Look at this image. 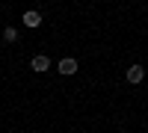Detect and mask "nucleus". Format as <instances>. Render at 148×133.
<instances>
[{
    "label": "nucleus",
    "mask_w": 148,
    "mask_h": 133,
    "mask_svg": "<svg viewBox=\"0 0 148 133\" xmlns=\"http://www.w3.org/2000/svg\"><path fill=\"white\" fill-rule=\"evenodd\" d=\"M15 39H18V30L15 27H6L3 30V42H15Z\"/></svg>",
    "instance_id": "obj_5"
},
{
    "label": "nucleus",
    "mask_w": 148,
    "mask_h": 133,
    "mask_svg": "<svg viewBox=\"0 0 148 133\" xmlns=\"http://www.w3.org/2000/svg\"><path fill=\"white\" fill-rule=\"evenodd\" d=\"M59 74H65V77H71V74H77V59H71V56H65V59H59Z\"/></svg>",
    "instance_id": "obj_1"
},
{
    "label": "nucleus",
    "mask_w": 148,
    "mask_h": 133,
    "mask_svg": "<svg viewBox=\"0 0 148 133\" xmlns=\"http://www.w3.org/2000/svg\"><path fill=\"white\" fill-rule=\"evenodd\" d=\"M24 27H30V30H36V27H42V15H39V12H36V9H27V12H24Z\"/></svg>",
    "instance_id": "obj_2"
},
{
    "label": "nucleus",
    "mask_w": 148,
    "mask_h": 133,
    "mask_svg": "<svg viewBox=\"0 0 148 133\" xmlns=\"http://www.w3.org/2000/svg\"><path fill=\"white\" fill-rule=\"evenodd\" d=\"M30 68L36 71V74H42V71H47V68H51V59H47V56H33V62H30Z\"/></svg>",
    "instance_id": "obj_3"
},
{
    "label": "nucleus",
    "mask_w": 148,
    "mask_h": 133,
    "mask_svg": "<svg viewBox=\"0 0 148 133\" xmlns=\"http://www.w3.org/2000/svg\"><path fill=\"white\" fill-rule=\"evenodd\" d=\"M125 77H127V83H142V77H145V71H142V65H130Z\"/></svg>",
    "instance_id": "obj_4"
}]
</instances>
